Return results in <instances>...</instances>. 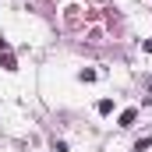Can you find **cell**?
I'll list each match as a JSON object with an SVG mask.
<instances>
[{"mask_svg":"<svg viewBox=\"0 0 152 152\" xmlns=\"http://www.w3.org/2000/svg\"><path fill=\"white\" fill-rule=\"evenodd\" d=\"M134 117H138V110H127V113H120V127H131V124H134Z\"/></svg>","mask_w":152,"mask_h":152,"instance_id":"6da1fadb","label":"cell"},{"mask_svg":"<svg viewBox=\"0 0 152 152\" xmlns=\"http://www.w3.org/2000/svg\"><path fill=\"white\" fill-rule=\"evenodd\" d=\"M99 113H113V99H99Z\"/></svg>","mask_w":152,"mask_h":152,"instance_id":"7a4b0ae2","label":"cell"}]
</instances>
